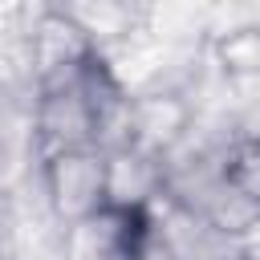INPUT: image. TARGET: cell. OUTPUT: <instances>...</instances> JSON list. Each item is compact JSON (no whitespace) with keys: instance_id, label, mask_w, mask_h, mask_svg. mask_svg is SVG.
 <instances>
[{"instance_id":"obj_3","label":"cell","mask_w":260,"mask_h":260,"mask_svg":"<svg viewBox=\"0 0 260 260\" xmlns=\"http://www.w3.org/2000/svg\"><path fill=\"white\" fill-rule=\"evenodd\" d=\"M89 57H93V45L65 16L61 4H32L28 8V65H32L37 89L73 81Z\"/></svg>"},{"instance_id":"obj_5","label":"cell","mask_w":260,"mask_h":260,"mask_svg":"<svg viewBox=\"0 0 260 260\" xmlns=\"http://www.w3.org/2000/svg\"><path fill=\"white\" fill-rule=\"evenodd\" d=\"M37 89L0 81V187H16L37 171V130H32Z\"/></svg>"},{"instance_id":"obj_10","label":"cell","mask_w":260,"mask_h":260,"mask_svg":"<svg viewBox=\"0 0 260 260\" xmlns=\"http://www.w3.org/2000/svg\"><path fill=\"white\" fill-rule=\"evenodd\" d=\"M223 175L232 187H240L248 199L260 203V142H232Z\"/></svg>"},{"instance_id":"obj_6","label":"cell","mask_w":260,"mask_h":260,"mask_svg":"<svg viewBox=\"0 0 260 260\" xmlns=\"http://www.w3.org/2000/svg\"><path fill=\"white\" fill-rule=\"evenodd\" d=\"M195 122V106L171 89L130 93V146L162 158Z\"/></svg>"},{"instance_id":"obj_9","label":"cell","mask_w":260,"mask_h":260,"mask_svg":"<svg viewBox=\"0 0 260 260\" xmlns=\"http://www.w3.org/2000/svg\"><path fill=\"white\" fill-rule=\"evenodd\" d=\"M207 49L228 81L260 77V16H248L228 28L207 32Z\"/></svg>"},{"instance_id":"obj_11","label":"cell","mask_w":260,"mask_h":260,"mask_svg":"<svg viewBox=\"0 0 260 260\" xmlns=\"http://www.w3.org/2000/svg\"><path fill=\"white\" fill-rule=\"evenodd\" d=\"M0 199H4V187H0Z\"/></svg>"},{"instance_id":"obj_2","label":"cell","mask_w":260,"mask_h":260,"mask_svg":"<svg viewBox=\"0 0 260 260\" xmlns=\"http://www.w3.org/2000/svg\"><path fill=\"white\" fill-rule=\"evenodd\" d=\"M146 223H150L154 248L167 260H244L248 256L244 240L223 236L215 223H207L191 207L167 199V191L146 207Z\"/></svg>"},{"instance_id":"obj_8","label":"cell","mask_w":260,"mask_h":260,"mask_svg":"<svg viewBox=\"0 0 260 260\" xmlns=\"http://www.w3.org/2000/svg\"><path fill=\"white\" fill-rule=\"evenodd\" d=\"M65 16L85 32L93 53L110 57L122 45L150 32V8L146 4H61Z\"/></svg>"},{"instance_id":"obj_4","label":"cell","mask_w":260,"mask_h":260,"mask_svg":"<svg viewBox=\"0 0 260 260\" xmlns=\"http://www.w3.org/2000/svg\"><path fill=\"white\" fill-rule=\"evenodd\" d=\"M32 130H37V162L49 154H61V150H89L93 146V110L85 102L81 73L73 81L37 89Z\"/></svg>"},{"instance_id":"obj_1","label":"cell","mask_w":260,"mask_h":260,"mask_svg":"<svg viewBox=\"0 0 260 260\" xmlns=\"http://www.w3.org/2000/svg\"><path fill=\"white\" fill-rule=\"evenodd\" d=\"M37 179L49 211L61 228H73L106 207V154L102 150H61L37 162Z\"/></svg>"},{"instance_id":"obj_7","label":"cell","mask_w":260,"mask_h":260,"mask_svg":"<svg viewBox=\"0 0 260 260\" xmlns=\"http://www.w3.org/2000/svg\"><path fill=\"white\" fill-rule=\"evenodd\" d=\"M162 195V158L122 146L106 154V207L114 211H146Z\"/></svg>"}]
</instances>
